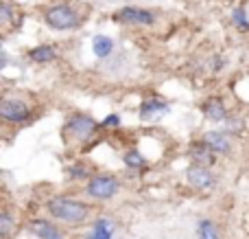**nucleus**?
I'll list each match as a JSON object with an SVG mask.
<instances>
[{
    "instance_id": "nucleus-13",
    "label": "nucleus",
    "mask_w": 249,
    "mask_h": 239,
    "mask_svg": "<svg viewBox=\"0 0 249 239\" xmlns=\"http://www.w3.org/2000/svg\"><path fill=\"white\" fill-rule=\"evenodd\" d=\"M166 110H168L166 101H162V99H146V101H142V105H140V117L142 119H158L160 114H164Z\"/></svg>"
},
{
    "instance_id": "nucleus-2",
    "label": "nucleus",
    "mask_w": 249,
    "mask_h": 239,
    "mask_svg": "<svg viewBox=\"0 0 249 239\" xmlns=\"http://www.w3.org/2000/svg\"><path fill=\"white\" fill-rule=\"evenodd\" d=\"M118 191H121V182H118V178H114L109 174L92 176L86 189V193L94 200H112Z\"/></svg>"
},
{
    "instance_id": "nucleus-4",
    "label": "nucleus",
    "mask_w": 249,
    "mask_h": 239,
    "mask_svg": "<svg viewBox=\"0 0 249 239\" xmlns=\"http://www.w3.org/2000/svg\"><path fill=\"white\" fill-rule=\"evenodd\" d=\"M96 121L90 117V114H72V117L68 119V125H66V130H68V134L72 136L74 140H79V143H86L88 139H92V134L96 132Z\"/></svg>"
},
{
    "instance_id": "nucleus-21",
    "label": "nucleus",
    "mask_w": 249,
    "mask_h": 239,
    "mask_svg": "<svg viewBox=\"0 0 249 239\" xmlns=\"http://www.w3.org/2000/svg\"><path fill=\"white\" fill-rule=\"evenodd\" d=\"M9 20H11V9H9V2H2V7H0V22L7 24Z\"/></svg>"
},
{
    "instance_id": "nucleus-1",
    "label": "nucleus",
    "mask_w": 249,
    "mask_h": 239,
    "mask_svg": "<svg viewBox=\"0 0 249 239\" xmlns=\"http://www.w3.org/2000/svg\"><path fill=\"white\" fill-rule=\"evenodd\" d=\"M46 211L55 219H61L66 224H83L88 219V215H90V206L86 202L74 200V198H64V196L51 198L46 202Z\"/></svg>"
},
{
    "instance_id": "nucleus-16",
    "label": "nucleus",
    "mask_w": 249,
    "mask_h": 239,
    "mask_svg": "<svg viewBox=\"0 0 249 239\" xmlns=\"http://www.w3.org/2000/svg\"><path fill=\"white\" fill-rule=\"evenodd\" d=\"M197 237L199 239H221L219 228L210 222V219H201L197 226Z\"/></svg>"
},
{
    "instance_id": "nucleus-15",
    "label": "nucleus",
    "mask_w": 249,
    "mask_h": 239,
    "mask_svg": "<svg viewBox=\"0 0 249 239\" xmlns=\"http://www.w3.org/2000/svg\"><path fill=\"white\" fill-rule=\"evenodd\" d=\"M29 57L33 61H37V64H48V61H53L57 57V48L51 46V44H42V46H35L29 53Z\"/></svg>"
},
{
    "instance_id": "nucleus-9",
    "label": "nucleus",
    "mask_w": 249,
    "mask_h": 239,
    "mask_svg": "<svg viewBox=\"0 0 249 239\" xmlns=\"http://www.w3.org/2000/svg\"><path fill=\"white\" fill-rule=\"evenodd\" d=\"M29 231L37 239H66L64 233L53 222H46V219H33V222L29 224Z\"/></svg>"
},
{
    "instance_id": "nucleus-12",
    "label": "nucleus",
    "mask_w": 249,
    "mask_h": 239,
    "mask_svg": "<svg viewBox=\"0 0 249 239\" xmlns=\"http://www.w3.org/2000/svg\"><path fill=\"white\" fill-rule=\"evenodd\" d=\"M114 231H116V224H114L112 219H107V218H101V219H96L94 222L90 235H88L86 239H112Z\"/></svg>"
},
{
    "instance_id": "nucleus-11",
    "label": "nucleus",
    "mask_w": 249,
    "mask_h": 239,
    "mask_svg": "<svg viewBox=\"0 0 249 239\" xmlns=\"http://www.w3.org/2000/svg\"><path fill=\"white\" fill-rule=\"evenodd\" d=\"M203 114L214 123H223L225 119H228V110H225L223 101L216 99V97H212V99H208L206 103H203Z\"/></svg>"
},
{
    "instance_id": "nucleus-18",
    "label": "nucleus",
    "mask_w": 249,
    "mask_h": 239,
    "mask_svg": "<svg viewBox=\"0 0 249 239\" xmlns=\"http://www.w3.org/2000/svg\"><path fill=\"white\" fill-rule=\"evenodd\" d=\"M13 218H11V213L9 211H2V215H0V237L2 239H9V235H11V231H13Z\"/></svg>"
},
{
    "instance_id": "nucleus-7",
    "label": "nucleus",
    "mask_w": 249,
    "mask_h": 239,
    "mask_svg": "<svg viewBox=\"0 0 249 239\" xmlns=\"http://www.w3.org/2000/svg\"><path fill=\"white\" fill-rule=\"evenodd\" d=\"M118 18L123 22H129V24H142V26H149L155 22V13L140 7H123L118 11Z\"/></svg>"
},
{
    "instance_id": "nucleus-10",
    "label": "nucleus",
    "mask_w": 249,
    "mask_h": 239,
    "mask_svg": "<svg viewBox=\"0 0 249 239\" xmlns=\"http://www.w3.org/2000/svg\"><path fill=\"white\" fill-rule=\"evenodd\" d=\"M188 154H190V158L195 160V165H203V167H212L216 162V154L212 152L210 147H208L206 143H193L190 145V149H188Z\"/></svg>"
},
{
    "instance_id": "nucleus-8",
    "label": "nucleus",
    "mask_w": 249,
    "mask_h": 239,
    "mask_svg": "<svg viewBox=\"0 0 249 239\" xmlns=\"http://www.w3.org/2000/svg\"><path fill=\"white\" fill-rule=\"evenodd\" d=\"M203 143L212 149L214 154H230L232 152V140H230V134L219 130H212L203 136Z\"/></svg>"
},
{
    "instance_id": "nucleus-19",
    "label": "nucleus",
    "mask_w": 249,
    "mask_h": 239,
    "mask_svg": "<svg viewBox=\"0 0 249 239\" xmlns=\"http://www.w3.org/2000/svg\"><path fill=\"white\" fill-rule=\"evenodd\" d=\"M66 174L70 176L72 180H83V178H90V169L86 165H70L66 169Z\"/></svg>"
},
{
    "instance_id": "nucleus-5",
    "label": "nucleus",
    "mask_w": 249,
    "mask_h": 239,
    "mask_svg": "<svg viewBox=\"0 0 249 239\" xmlns=\"http://www.w3.org/2000/svg\"><path fill=\"white\" fill-rule=\"evenodd\" d=\"M0 117L7 123H24L31 119V108L20 99H4L0 103Z\"/></svg>"
},
{
    "instance_id": "nucleus-3",
    "label": "nucleus",
    "mask_w": 249,
    "mask_h": 239,
    "mask_svg": "<svg viewBox=\"0 0 249 239\" xmlns=\"http://www.w3.org/2000/svg\"><path fill=\"white\" fill-rule=\"evenodd\" d=\"M46 22H48V26H53L57 31H68V29L79 26V16L68 4H57V7L46 11Z\"/></svg>"
},
{
    "instance_id": "nucleus-20",
    "label": "nucleus",
    "mask_w": 249,
    "mask_h": 239,
    "mask_svg": "<svg viewBox=\"0 0 249 239\" xmlns=\"http://www.w3.org/2000/svg\"><path fill=\"white\" fill-rule=\"evenodd\" d=\"M232 22L238 26V29H249V20H247V13H245V9H234V13H232Z\"/></svg>"
},
{
    "instance_id": "nucleus-17",
    "label": "nucleus",
    "mask_w": 249,
    "mask_h": 239,
    "mask_svg": "<svg viewBox=\"0 0 249 239\" xmlns=\"http://www.w3.org/2000/svg\"><path fill=\"white\" fill-rule=\"evenodd\" d=\"M123 160H124V165L127 167H131V169H140V167H144L146 165V160H144V156H142L140 152H136V149H131V152H127L123 156Z\"/></svg>"
},
{
    "instance_id": "nucleus-14",
    "label": "nucleus",
    "mask_w": 249,
    "mask_h": 239,
    "mask_svg": "<svg viewBox=\"0 0 249 239\" xmlns=\"http://www.w3.org/2000/svg\"><path fill=\"white\" fill-rule=\"evenodd\" d=\"M92 51H94L96 57L105 60V57H109L114 51V40L107 38V35H94V40H92Z\"/></svg>"
},
{
    "instance_id": "nucleus-22",
    "label": "nucleus",
    "mask_w": 249,
    "mask_h": 239,
    "mask_svg": "<svg viewBox=\"0 0 249 239\" xmlns=\"http://www.w3.org/2000/svg\"><path fill=\"white\" fill-rule=\"evenodd\" d=\"M116 125H121V119H118V114H109V117L103 121V127H116Z\"/></svg>"
},
{
    "instance_id": "nucleus-6",
    "label": "nucleus",
    "mask_w": 249,
    "mask_h": 239,
    "mask_svg": "<svg viewBox=\"0 0 249 239\" xmlns=\"http://www.w3.org/2000/svg\"><path fill=\"white\" fill-rule=\"evenodd\" d=\"M186 178H188V182L193 184L195 189H199V191H210V189H214V184H216V178L210 171V167H203V165L188 167Z\"/></svg>"
}]
</instances>
